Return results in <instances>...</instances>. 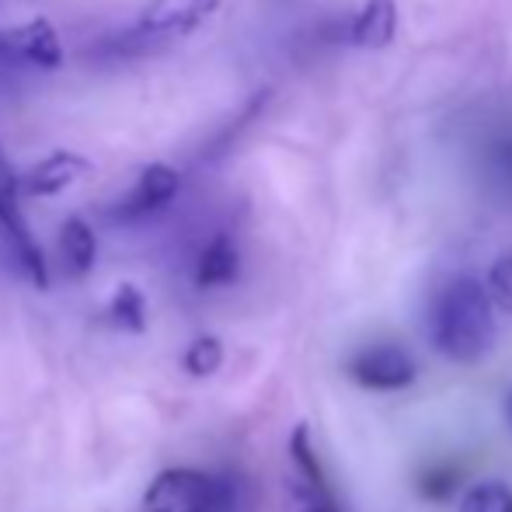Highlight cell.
Instances as JSON below:
<instances>
[{"mask_svg": "<svg viewBox=\"0 0 512 512\" xmlns=\"http://www.w3.org/2000/svg\"><path fill=\"white\" fill-rule=\"evenodd\" d=\"M488 290H492V297L499 300V304L512 314V255L499 258V262L492 265V276H488Z\"/></svg>", "mask_w": 512, "mask_h": 512, "instance_id": "15", "label": "cell"}, {"mask_svg": "<svg viewBox=\"0 0 512 512\" xmlns=\"http://www.w3.org/2000/svg\"><path fill=\"white\" fill-rule=\"evenodd\" d=\"M108 321L115 328L129 331V335H143L147 331V300H143L140 286L122 283L112 293V304H108Z\"/></svg>", "mask_w": 512, "mask_h": 512, "instance_id": "12", "label": "cell"}, {"mask_svg": "<svg viewBox=\"0 0 512 512\" xmlns=\"http://www.w3.org/2000/svg\"><path fill=\"white\" fill-rule=\"evenodd\" d=\"M398 35V4L394 0H366L352 18V42L363 49H387Z\"/></svg>", "mask_w": 512, "mask_h": 512, "instance_id": "9", "label": "cell"}, {"mask_svg": "<svg viewBox=\"0 0 512 512\" xmlns=\"http://www.w3.org/2000/svg\"><path fill=\"white\" fill-rule=\"evenodd\" d=\"M7 35H11V46L21 63H28V67H35V70L63 67L60 32H56L46 18H32L25 28H14V32H7Z\"/></svg>", "mask_w": 512, "mask_h": 512, "instance_id": "8", "label": "cell"}, {"mask_svg": "<svg viewBox=\"0 0 512 512\" xmlns=\"http://www.w3.org/2000/svg\"><path fill=\"white\" fill-rule=\"evenodd\" d=\"M178 189H182V178H178V171L171 168V164H147V168L140 171L136 189L129 192L126 203L115 209V213L126 216V220L161 213V209L178 196Z\"/></svg>", "mask_w": 512, "mask_h": 512, "instance_id": "7", "label": "cell"}, {"mask_svg": "<svg viewBox=\"0 0 512 512\" xmlns=\"http://www.w3.org/2000/svg\"><path fill=\"white\" fill-rule=\"evenodd\" d=\"M304 512H338L331 495H304Z\"/></svg>", "mask_w": 512, "mask_h": 512, "instance_id": "17", "label": "cell"}, {"mask_svg": "<svg viewBox=\"0 0 512 512\" xmlns=\"http://www.w3.org/2000/svg\"><path fill=\"white\" fill-rule=\"evenodd\" d=\"M457 512H512V485L506 481H481L467 488Z\"/></svg>", "mask_w": 512, "mask_h": 512, "instance_id": "13", "label": "cell"}, {"mask_svg": "<svg viewBox=\"0 0 512 512\" xmlns=\"http://www.w3.org/2000/svg\"><path fill=\"white\" fill-rule=\"evenodd\" d=\"M220 363H223V345H220V338H213V335L196 338L182 359V366L192 377H213V373L220 370Z\"/></svg>", "mask_w": 512, "mask_h": 512, "instance_id": "14", "label": "cell"}, {"mask_svg": "<svg viewBox=\"0 0 512 512\" xmlns=\"http://www.w3.org/2000/svg\"><path fill=\"white\" fill-rule=\"evenodd\" d=\"M425 328H429L432 349L450 363H481L492 352L495 335H499L492 290L474 276H453L432 297Z\"/></svg>", "mask_w": 512, "mask_h": 512, "instance_id": "1", "label": "cell"}, {"mask_svg": "<svg viewBox=\"0 0 512 512\" xmlns=\"http://www.w3.org/2000/svg\"><path fill=\"white\" fill-rule=\"evenodd\" d=\"M91 164L81 154H70V150H56V154L35 161L32 168L21 175V196H56L67 185H74L81 175H88Z\"/></svg>", "mask_w": 512, "mask_h": 512, "instance_id": "5", "label": "cell"}, {"mask_svg": "<svg viewBox=\"0 0 512 512\" xmlns=\"http://www.w3.org/2000/svg\"><path fill=\"white\" fill-rule=\"evenodd\" d=\"M21 196V178L14 175L11 161L4 157V150H0V209L4 206H14Z\"/></svg>", "mask_w": 512, "mask_h": 512, "instance_id": "16", "label": "cell"}, {"mask_svg": "<svg viewBox=\"0 0 512 512\" xmlns=\"http://www.w3.org/2000/svg\"><path fill=\"white\" fill-rule=\"evenodd\" d=\"M506 415H509V422H512V394H509V401H506Z\"/></svg>", "mask_w": 512, "mask_h": 512, "instance_id": "18", "label": "cell"}, {"mask_svg": "<svg viewBox=\"0 0 512 512\" xmlns=\"http://www.w3.org/2000/svg\"><path fill=\"white\" fill-rule=\"evenodd\" d=\"M349 377L366 391H401L415 384L418 366L398 345H370L349 363Z\"/></svg>", "mask_w": 512, "mask_h": 512, "instance_id": "4", "label": "cell"}, {"mask_svg": "<svg viewBox=\"0 0 512 512\" xmlns=\"http://www.w3.org/2000/svg\"><path fill=\"white\" fill-rule=\"evenodd\" d=\"M0 230H4V241H7V248H11L14 262H18L21 276H25L35 290H46V286H49L46 255H42V248L35 244V237H32V230H28V223H25V216H21L18 203L0 209Z\"/></svg>", "mask_w": 512, "mask_h": 512, "instance_id": "6", "label": "cell"}, {"mask_svg": "<svg viewBox=\"0 0 512 512\" xmlns=\"http://www.w3.org/2000/svg\"><path fill=\"white\" fill-rule=\"evenodd\" d=\"M237 272H241V251H237V244L230 241L227 234H220V237H213L203 248V255H199L196 283L203 286V290H213V286L234 283Z\"/></svg>", "mask_w": 512, "mask_h": 512, "instance_id": "10", "label": "cell"}, {"mask_svg": "<svg viewBox=\"0 0 512 512\" xmlns=\"http://www.w3.org/2000/svg\"><path fill=\"white\" fill-rule=\"evenodd\" d=\"M220 11V0H150L136 21V39L175 42L203 28Z\"/></svg>", "mask_w": 512, "mask_h": 512, "instance_id": "3", "label": "cell"}, {"mask_svg": "<svg viewBox=\"0 0 512 512\" xmlns=\"http://www.w3.org/2000/svg\"><path fill=\"white\" fill-rule=\"evenodd\" d=\"M234 502L230 481L196 467L161 471L143 492V512H223Z\"/></svg>", "mask_w": 512, "mask_h": 512, "instance_id": "2", "label": "cell"}, {"mask_svg": "<svg viewBox=\"0 0 512 512\" xmlns=\"http://www.w3.org/2000/svg\"><path fill=\"white\" fill-rule=\"evenodd\" d=\"M60 255L74 276H88L91 265H95V258H98L95 230H91L84 220H77V216H70L60 230Z\"/></svg>", "mask_w": 512, "mask_h": 512, "instance_id": "11", "label": "cell"}]
</instances>
